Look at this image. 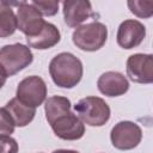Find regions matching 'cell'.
Instances as JSON below:
<instances>
[{"mask_svg":"<svg viewBox=\"0 0 153 153\" xmlns=\"http://www.w3.org/2000/svg\"><path fill=\"white\" fill-rule=\"evenodd\" d=\"M49 73L55 85L62 88L76 86L84 73L81 61L71 53H60L49 63Z\"/></svg>","mask_w":153,"mask_h":153,"instance_id":"6da1fadb","label":"cell"},{"mask_svg":"<svg viewBox=\"0 0 153 153\" xmlns=\"http://www.w3.org/2000/svg\"><path fill=\"white\" fill-rule=\"evenodd\" d=\"M106 38L108 29L100 22H91L80 25L72 35L73 43L76 45V48L84 51L99 50L105 44Z\"/></svg>","mask_w":153,"mask_h":153,"instance_id":"7a4b0ae2","label":"cell"},{"mask_svg":"<svg viewBox=\"0 0 153 153\" xmlns=\"http://www.w3.org/2000/svg\"><path fill=\"white\" fill-rule=\"evenodd\" d=\"M74 110L78 117L91 127H102L110 118V108L104 99L99 97H85L80 99L75 105Z\"/></svg>","mask_w":153,"mask_h":153,"instance_id":"3957f363","label":"cell"},{"mask_svg":"<svg viewBox=\"0 0 153 153\" xmlns=\"http://www.w3.org/2000/svg\"><path fill=\"white\" fill-rule=\"evenodd\" d=\"M33 60V55L29 47L14 43L5 45L0 49V65L4 67L8 76L17 74L27 67Z\"/></svg>","mask_w":153,"mask_h":153,"instance_id":"277c9868","label":"cell"},{"mask_svg":"<svg viewBox=\"0 0 153 153\" xmlns=\"http://www.w3.org/2000/svg\"><path fill=\"white\" fill-rule=\"evenodd\" d=\"M16 96L25 105L37 108L42 105L47 97L45 81L37 75L27 76L18 84Z\"/></svg>","mask_w":153,"mask_h":153,"instance_id":"5b68a950","label":"cell"},{"mask_svg":"<svg viewBox=\"0 0 153 153\" xmlns=\"http://www.w3.org/2000/svg\"><path fill=\"white\" fill-rule=\"evenodd\" d=\"M142 139L141 128L131 121H121L111 129L110 140L115 148L128 151L135 148Z\"/></svg>","mask_w":153,"mask_h":153,"instance_id":"8992f818","label":"cell"},{"mask_svg":"<svg viewBox=\"0 0 153 153\" xmlns=\"http://www.w3.org/2000/svg\"><path fill=\"white\" fill-rule=\"evenodd\" d=\"M49 124L54 134L62 140H79L85 134V126L82 121L71 110L57 116Z\"/></svg>","mask_w":153,"mask_h":153,"instance_id":"52a82bcc","label":"cell"},{"mask_svg":"<svg viewBox=\"0 0 153 153\" xmlns=\"http://www.w3.org/2000/svg\"><path fill=\"white\" fill-rule=\"evenodd\" d=\"M16 18L17 29H19L26 38L38 35L45 24L42 14L31 5V2H20L18 5Z\"/></svg>","mask_w":153,"mask_h":153,"instance_id":"ba28073f","label":"cell"},{"mask_svg":"<svg viewBox=\"0 0 153 153\" xmlns=\"http://www.w3.org/2000/svg\"><path fill=\"white\" fill-rule=\"evenodd\" d=\"M127 75L137 84L153 81V56L151 54H133L127 60Z\"/></svg>","mask_w":153,"mask_h":153,"instance_id":"9c48e42d","label":"cell"},{"mask_svg":"<svg viewBox=\"0 0 153 153\" xmlns=\"http://www.w3.org/2000/svg\"><path fill=\"white\" fill-rule=\"evenodd\" d=\"M146 36V27L135 19L122 22L117 30V44L123 49H133L142 43Z\"/></svg>","mask_w":153,"mask_h":153,"instance_id":"30bf717a","label":"cell"},{"mask_svg":"<svg viewBox=\"0 0 153 153\" xmlns=\"http://www.w3.org/2000/svg\"><path fill=\"white\" fill-rule=\"evenodd\" d=\"M65 23L71 27H78L92 13L91 2L87 0H67L62 4Z\"/></svg>","mask_w":153,"mask_h":153,"instance_id":"8fae6325","label":"cell"},{"mask_svg":"<svg viewBox=\"0 0 153 153\" xmlns=\"http://www.w3.org/2000/svg\"><path fill=\"white\" fill-rule=\"evenodd\" d=\"M97 86L100 93L108 97H118L128 91L129 82L122 73L110 71L103 73L99 76Z\"/></svg>","mask_w":153,"mask_h":153,"instance_id":"7c38bea8","label":"cell"},{"mask_svg":"<svg viewBox=\"0 0 153 153\" xmlns=\"http://www.w3.org/2000/svg\"><path fill=\"white\" fill-rule=\"evenodd\" d=\"M60 39H61V33L59 29L54 24L45 22L39 33L33 37L26 38V42L31 48H35L38 50H45L56 45L60 42Z\"/></svg>","mask_w":153,"mask_h":153,"instance_id":"4fadbf2b","label":"cell"},{"mask_svg":"<svg viewBox=\"0 0 153 153\" xmlns=\"http://www.w3.org/2000/svg\"><path fill=\"white\" fill-rule=\"evenodd\" d=\"M5 109L11 115L14 124L17 127H25L27 126L36 115V108H31L22 103L17 97L12 98L5 105Z\"/></svg>","mask_w":153,"mask_h":153,"instance_id":"5bb4252c","label":"cell"},{"mask_svg":"<svg viewBox=\"0 0 153 153\" xmlns=\"http://www.w3.org/2000/svg\"><path fill=\"white\" fill-rule=\"evenodd\" d=\"M69 110H71V100L67 97L53 96L45 100L44 111H45V118H47L48 123H50L57 116H60L63 112H67Z\"/></svg>","mask_w":153,"mask_h":153,"instance_id":"9a60e30c","label":"cell"},{"mask_svg":"<svg viewBox=\"0 0 153 153\" xmlns=\"http://www.w3.org/2000/svg\"><path fill=\"white\" fill-rule=\"evenodd\" d=\"M17 30V18L8 2H0V37H10Z\"/></svg>","mask_w":153,"mask_h":153,"instance_id":"2e32d148","label":"cell"},{"mask_svg":"<svg viewBox=\"0 0 153 153\" xmlns=\"http://www.w3.org/2000/svg\"><path fill=\"white\" fill-rule=\"evenodd\" d=\"M128 7L131 13L139 18H149L153 14V1L152 0H129Z\"/></svg>","mask_w":153,"mask_h":153,"instance_id":"e0dca14e","label":"cell"},{"mask_svg":"<svg viewBox=\"0 0 153 153\" xmlns=\"http://www.w3.org/2000/svg\"><path fill=\"white\" fill-rule=\"evenodd\" d=\"M14 122L5 108H0V135H11L14 131Z\"/></svg>","mask_w":153,"mask_h":153,"instance_id":"ac0fdd59","label":"cell"},{"mask_svg":"<svg viewBox=\"0 0 153 153\" xmlns=\"http://www.w3.org/2000/svg\"><path fill=\"white\" fill-rule=\"evenodd\" d=\"M31 5L42 16H54L59 11V1H32Z\"/></svg>","mask_w":153,"mask_h":153,"instance_id":"d6986e66","label":"cell"},{"mask_svg":"<svg viewBox=\"0 0 153 153\" xmlns=\"http://www.w3.org/2000/svg\"><path fill=\"white\" fill-rule=\"evenodd\" d=\"M0 153H18V143L10 135H0Z\"/></svg>","mask_w":153,"mask_h":153,"instance_id":"ffe728a7","label":"cell"},{"mask_svg":"<svg viewBox=\"0 0 153 153\" xmlns=\"http://www.w3.org/2000/svg\"><path fill=\"white\" fill-rule=\"evenodd\" d=\"M7 73H6V71L4 69V67L0 65V88L5 85V82H6V80H7Z\"/></svg>","mask_w":153,"mask_h":153,"instance_id":"44dd1931","label":"cell"},{"mask_svg":"<svg viewBox=\"0 0 153 153\" xmlns=\"http://www.w3.org/2000/svg\"><path fill=\"white\" fill-rule=\"evenodd\" d=\"M53 153H79V152L73 149H57V151H54Z\"/></svg>","mask_w":153,"mask_h":153,"instance_id":"7402d4cb","label":"cell"}]
</instances>
